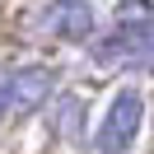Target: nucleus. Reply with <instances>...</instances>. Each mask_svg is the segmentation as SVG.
I'll return each instance as SVG.
<instances>
[{
	"label": "nucleus",
	"mask_w": 154,
	"mask_h": 154,
	"mask_svg": "<svg viewBox=\"0 0 154 154\" xmlns=\"http://www.w3.org/2000/svg\"><path fill=\"white\" fill-rule=\"evenodd\" d=\"M140 122H145V98L140 89H122L107 107L103 126H98V149L103 154H126L140 135Z\"/></svg>",
	"instance_id": "obj_1"
},
{
	"label": "nucleus",
	"mask_w": 154,
	"mask_h": 154,
	"mask_svg": "<svg viewBox=\"0 0 154 154\" xmlns=\"http://www.w3.org/2000/svg\"><path fill=\"white\" fill-rule=\"evenodd\" d=\"M38 28L61 42H84L94 33V5L89 0H51V5H42Z\"/></svg>",
	"instance_id": "obj_2"
},
{
	"label": "nucleus",
	"mask_w": 154,
	"mask_h": 154,
	"mask_svg": "<svg viewBox=\"0 0 154 154\" xmlns=\"http://www.w3.org/2000/svg\"><path fill=\"white\" fill-rule=\"evenodd\" d=\"M149 51H154V23L131 19V23H122L117 33H107V38L94 47V56L103 61V66H117V61H135V66H145Z\"/></svg>",
	"instance_id": "obj_3"
},
{
	"label": "nucleus",
	"mask_w": 154,
	"mask_h": 154,
	"mask_svg": "<svg viewBox=\"0 0 154 154\" xmlns=\"http://www.w3.org/2000/svg\"><path fill=\"white\" fill-rule=\"evenodd\" d=\"M56 89V70L51 66H19L10 70V117H28Z\"/></svg>",
	"instance_id": "obj_4"
},
{
	"label": "nucleus",
	"mask_w": 154,
	"mask_h": 154,
	"mask_svg": "<svg viewBox=\"0 0 154 154\" xmlns=\"http://www.w3.org/2000/svg\"><path fill=\"white\" fill-rule=\"evenodd\" d=\"M56 126H61V135H70V140L79 135V98H61V117H56Z\"/></svg>",
	"instance_id": "obj_5"
},
{
	"label": "nucleus",
	"mask_w": 154,
	"mask_h": 154,
	"mask_svg": "<svg viewBox=\"0 0 154 154\" xmlns=\"http://www.w3.org/2000/svg\"><path fill=\"white\" fill-rule=\"evenodd\" d=\"M10 117V70H0V122Z\"/></svg>",
	"instance_id": "obj_6"
},
{
	"label": "nucleus",
	"mask_w": 154,
	"mask_h": 154,
	"mask_svg": "<svg viewBox=\"0 0 154 154\" xmlns=\"http://www.w3.org/2000/svg\"><path fill=\"white\" fill-rule=\"evenodd\" d=\"M145 66H149V70H154V51H149V56H145Z\"/></svg>",
	"instance_id": "obj_7"
}]
</instances>
